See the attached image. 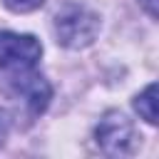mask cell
<instances>
[{
  "label": "cell",
  "mask_w": 159,
  "mask_h": 159,
  "mask_svg": "<svg viewBox=\"0 0 159 159\" xmlns=\"http://www.w3.org/2000/svg\"><path fill=\"white\" fill-rule=\"evenodd\" d=\"M99 32V17L82 7V5H75V2H67L65 7L57 10L55 15V35H57V42L70 47V50H80V47H87L94 42Z\"/></svg>",
  "instance_id": "1"
},
{
  "label": "cell",
  "mask_w": 159,
  "mask_h": 159,
  "mask_svg": "<svg viewBox=\"0 0 159 159\" xmlns=\"http://www.w3.org/2000/svg\"><path fill=\"white\" fill-rule=\"evenodd\" d=\"M40 55H42V45L32 35L0 32V67L7 75L32 70Z\"/></svg>",
  "instance_id": "2"
},
{
  "label": "cell",
  "mask_w": 159,
  "mask_h": 159,
  "mask_svg": "<svg viewBox=\"0 0 159 159\" xmlns=\"http://www.w3.org/2000/svg\"><path fill=\"white\" fill-rule=\"evenodd\" d=\"M2 2L12 12H30V10H37L45 0H2Z\"/></svg>",
  "instance_id": "6"
},
{
  "label": "cell",
  "mask_w": 159,
  "mask_h": 159,
  "mask_svg": "<svg viewBox=\"0 0 159 159\" xmlns=\"http://www.w3.org/2000/svg\"><path fill=\"white\" fill-rule=\"evenodd\" d=\"M10 80H12L15 92L27 102V107H30L35 114L45 112V107L50 104L52 89H50V84L45 82L42 75H37V72H32V70H25V72H12Z\"/></svg>",
  "instance_id": "4"
},
{
  "label": "cell",
  "mask_w": 159,
  "mask_h": 159,
  "mask_svg": "<svg viewBox=\"0 0 159 159\" xmlns=\"http://www.w3.org/2000/svg\"><path fill=\"white\" fill-rule=\"evenodd\" d=\"M94 137H97V144L102 147V152H107L112 157L132 154L134 144H137V134H134L132 122L119 112H107L99 119Z\"/></svg>",
  "instance_id": "3"
},
{
  "label": "cell",
  "mask_w": 159,
  "mask_h": 159,
  "mask_svg": "<svg viewBox=\"0 0 159 159\" xmlns=\"http://www.w3.org/2000/svg\"><path fill=\"white\" fill-rule=\"evenodd\" d=\"M134 109L139 112L142 119H147L149 124H157V117H159V112H157V84H149L142 94H137Z\"/></svg>",
  "instance_id": "5"
},
{
  "label": "cell",
  "mask_w": 159,
  "mask_h": 159,
  "mask_svg": "<svg viewBox=\"0 0 159 159\" xmlns=\"http://www.w3.org/2000/svg\"><path fill=\"white\" fill-rule=\"evenodd\" d=\"M5 132H7V127H5V122H2V117H0V142H2V137H5Z\"/></svg>",
  "instance_id": "8"
},
{
  "label": "cell",
  "mask_w": 159,
  "mask_h": 159,
  "mask_svg": "<svg viewBox=\"0 0 159 159\" xmlns=\"http://www.w3.org/2000/svg\"><path fill=\"white\" fill-rule=\"evenodd\" d=\"M139 5H142L152 17H157V0H139Z\"/></svg>",
  "instance_id": "7"
}]
</instances>
